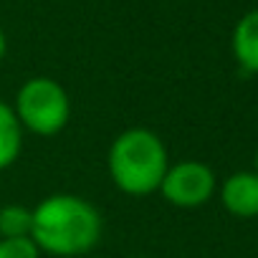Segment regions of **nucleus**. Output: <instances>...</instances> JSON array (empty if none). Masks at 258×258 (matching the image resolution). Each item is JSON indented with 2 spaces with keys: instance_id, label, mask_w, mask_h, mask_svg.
<instances>
[{
  "instance_id": "obj_5",
  "label": "nucleus",
  "mask_w": 258,
  "mask_h": 258,
  "mask_svg": "<svg viewBox=\"0 0 258 258\" xmlns=\"http://www.w3.org/2000/svg\"><path fill=\"white\" fill-rule=\"evenodd\" d=\"M223 205L238 218H255L258 215V175L253 172H235L223 185Z\"/></svg>"
},
{
  "instance_id": "obj_3",
  "label": "nucleus",
  "mask_w": 258,
  "mask_h": 258,
  "mask_svg": "<svg viewBox=\"0 0 258 258\" xmlns=\"http://www.w3.org/2000/svg\"><path fill=\"white\" fill-rule=\"evenodd\" d=\"M69 114H71V104L58 81L36 76L21 86L16 99V116L31 132L41 137H51L66 126Z\"/></svg>"
},
{
  "instance_id": "obj_8",
  "label": "nucleus",
  "mask_w": 258,
  "mask_h": 258,
  "mask_svg": "<svg viewBox=\"0 0 258 258\" xmlns=\"http://www.w3.org/2000/svg\"><path fill=\"white\" fill-rule=\"evenodd\" d=\"M33 213L21 205L0 208V235L3 238H31Z\"/></svg>"
},
{
  "instance_id": "obj_2",
  "label": "nucleus",
  "mask_w": 258,
  "mask_h": 258,
  "mask_svg": "<svg viewBox=\"0 0 258 258\" xmlns=\"http://www.w3.org/2000/svg\"><path fill=\"white\" fill-rule=\"evenodd\" d=\"M109 172L121 192L137 198L150 195L160 190L167 172V150L150 129H126L109 150Z\"/></svg>"
},
{
  "instance_id": "obj_1",
  "label": "nucleus",
  "mask_w": 258,
  "mask_h": 258,
  "mask_svg": "<svg viewBox=\"0 0 258 258\" xmlns=\"http://www.w3.org/2000/svg\"><path fill=\"white\" fill-rule=\"evenodd\" d=\"M101 235L99 210L76 195H51L33 210L31 240L53 255H81Z\"/></svg>"
},
{
  "instance_id": "obj_4",
  "label": "nucleus",
  "mask_w": 258,
  "mask_h": 258,
  "mask_svg": "<svg viewBox=\"0 0 258 258\" xmlns=\"http://www.w3.org/2000/svg\"><path fill=\"white\" fill-rule=\"evenodd\" d=\"M160 190L172 205L195 208L213 195L215 175L203 162H180L175 167H167Z\"/></svg>"
},
{
  "instance_id": "obj_11",
  "label": "nucleus",
  "mask_w": 258,
  "mask_h": 258,
  "mask_svg": "<svg viewBox=\"0 0 258 258\" xmlns=\"http://www.w3.org/2000/svg\"><path fill=\"white\" fill-rule=\"evenodd\" d=\"M255 167H258V155H255ZM255 175H258V172H255Z\"/></svg>"
},
{
  "instance_id": "obj_7",
  "label": "nucleus",
  "mask_w": 258,
  "mask_h": 258,
  "mask_svg": "<svg viewBox=\"0 0 258 258\" xmlns=\"http://www.w3.org/2000/svg\"><path fill=\"white\" fill-rule=\"evenodd\" d=\"M21 145H23V132L16 109L0 101V170H6L18 160Z\"/></svg>"
},
{
  "instance_id": "obj_10",
  "label": "nucleus",
  "mask_w": 258,
  "mask_h": 258,
  "mask_svg": "<svg viewBox=\"0 0 258 258\" xmlns=\"http://www.w3.org/2000/svg\"><path fill=\"white\" fill-rule=\"evenodd\" d=\"M3 56H6V33L0 31V61H3Z\"/></svg>"
},
{
  "instance_id": "obj_9",
  "label": "nucleus",
  "mask_w": 258,
  "mask_h": 258,
  "mask_svg": "<svg viewBox=\"0 0 258 258\" xmlns=\"http://www.w3.org/2000/svg\"><path fill=\"white\" fill-rule=\"evenodd\" d=\"M0 258H38V245L31 238H3Z\"/></svg>"
},
{
  "instance_id": "obj_6",
  "label": "nucleus",
  "mask_w": 258,
  "mask_h": 258,
  "mask_svg": "<svg viewBox=\"0 0 258 258\" xmlns=\"http://www.w3.org/2000/svg\"><path fill=\"white\" fill-rule=\"evenodd\" d=\"M233 53L248 74H258V11L245 13L233 31Z\"/></svg>"
}]
</instances>
